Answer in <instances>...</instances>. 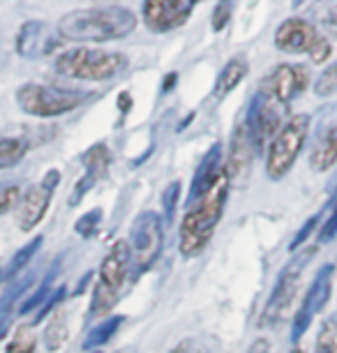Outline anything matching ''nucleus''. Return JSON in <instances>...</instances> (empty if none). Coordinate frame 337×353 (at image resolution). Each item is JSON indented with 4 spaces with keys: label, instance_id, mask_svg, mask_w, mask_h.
Listing matches in <instances>:
<instances>
[{
    "label": "nucleus",
    "instance_id": "obj_26",
    "mask_svg": "<svg viewBox=\"0 0 337 353\" xmlns=\"http://www.w3.org/2000/svg\"><path fill=\"white\" fill-rule=\"evenodd\" d=\"M35 351H37L35 330H32L30 325H19L3 353H35Z\"/></svg>",
    "mask_w": 337,
    "mask_h": 353
},
{
    "label": "nucleus",
    "instance_id": "obj_21",
    "mask_svg": "<svg viewBox=\"0 0 337 353\" xmlns=\"http://www.w3.org/2000/svg\"><path fill=\"white\" fill-rule=\"evenodd\" d=\"M68 337H70V325H68V312L65 310H58L54 316L49 319L46 323V330H44V344H46V351H61L65 344H68Z\"/></svg>",
    "mask_w": 337,
    "mask_h": 353
},
{
    "label": "nucleus",
    "instance_id": "obj_5",
    "mask_svg": "<svg viewBox=\"0 0 337 353\" xmlns=\"http://www.w3.org/2000/svg\"><path fill=\"white\" fill-rule=\"evenodd\" d=\"M309 123H312V118L307 113L292 116L270 141L266 155V173L270 181H282L298 162L309 134Z\"/></svg>",
    "mask_w": 337,
    "mask_h": 353
},
{
    "label": "nucleus",
    "instance_id": "obj_4",
    "mask_svg": "<svg viewBox=\"0 0 337 353\" xmlns=\"http://www.w3.org/2000/svg\"><path fill=\"white\" fill-rule=\"evenodd\" d=\"M134 263L132 256V248L127 241L114 243V248L109 250V254L104 256L100 265V282L92 293V316H107L111 307L116 305L118 296H121L125 282H127L130 268Z\"/></svg>",
    "mask_w": 337,
    "mask_h": 353
},
{
    "label": "nucleus",
    "instance_id": "obj_40",
    "mask_svg": "<svg viewBox=\"0 0 337 353\" xmlns=\"http://www.w3.org/2000/svg\"><path fill=\"white\" fill-rule=\"evenodd\" d=\"M10 325H12V312H0V339L8 335Z\"/></svg>",
    "mask_w": 337,
    "mask_h": 353
},
{
    "label": "nucleus",
    "instance_id": "obj_29",
    "mask_svg": "<svg viewBox=\"0 0 337 353\" xmlns=\"http://www.w3.org/2000/svg\"><path fill=\"white\" fill-rule=\"evenodd\" d=\"M100 224H102V210L100 208H92L90 212H85V215H81V217L76 219L74 231L81 238H85V241H88V238H92L97 233Z\"/></svg>",
    "mask_w": 337,
    "mask_h": 353
},
{
    "label": "nucleus",
    "instance_id": "obj_36",
    "mask_svg": "<svg viewBox=\"0 0 337 353\" xmlns=\"http://www.w3.org/2000/svg\"><path fill=\"white\" fill-rule=\"evenodd\" d=\"M337 236V196L333 199V208H330L328 219L323 222L319 231V243H330Z\"/></svg>",
    "mask_w": 337,
    "mask_h": 353
},
{
    "label": "nucleus",
    "instance_id": "obj_2",
    "mask_svg": "<svg viewBox=\"0 0 337 353\" xmlns=\"http://www.w3.org/2000/svg\"><path fill=\"white\" fill-rule=\"evenodd\" d=\"M229 178L224 176L206 196L199 199L196 205L192 208L187 215L183 217L181 224V254L185 259H194L199 256L203 250L208 248V243L213 241V233L217 229V224L222 222L224 208H227V199H229Z\"/></svg>",
    "mask_w": 337,
    "mask_h": 353
},
{
    "label": "nucleus",
    "instance_id": "obj_31",
    "mask_svg": "<svg viewBox=\"0 0 337 353\" xmlns=\"http://www.w3.org/2000/svg\"><path fill=\"white\" fill-rule=\"evenodd\" d=\"M234 8H236V0H217L213 17H210V23H213V30L220 32L229 26L231 17H234Z\"/></svg>",
    "mask_w": 337,
    "mask_h": 353
},
{
    "label": "nucleus",
    "instance_id": "obj_28",
    "mask_svg": "<svg viewBox=\"0 0 337 353\" xmlns=\"http://www.w3.org/2000/svg\"><path fill=\"white\" fill-rule=\"evenodd\" d=\"M32 284V275H17V282L10 284V289L3 293V298H0V312H12V307L17 305V298L23 296V291L28 289Z\"/></svg>",
    "mask_w": 337,
    "mask_h": 353
},
{
    "label": "nucleus",
    "instance_id": "obj_41",
    "mask_svg": "<svg viewBox=\"0 0 337 353\" xmlns=\"http://www.w3.org/2000/svg\"><path fill=\"white\" fill-rule=\"evenodd\" d=\"M178 81V74L176 72H171V74H167V79L162 81V92H169L171 88H174V83Z\"/></svg>",
    "mask_w": 337,
    "mask_h": 353
},
{
    "label": "nucleus",
    "instance_id": "obj_42",
    "mask_svg": "<svg viewBox=\"0 0 337 353\" xmlns=\"http://www.w3.org/2000/svg\"><path fill=\"white\" fill-rule=\"evenodd\" d=\"M130 106H132V97L127 95V92H123L121 95V111H130Z\"/></svg>",
    "mask_w": 337,
    "mask_h": 353
},
{
    "label": "nucleus",
    "instance_id": "obj_10",
    "mask_svg": "<svg viewBox=\"0 0 337 353\" xmlns=\"http://www.w3.org/2000/svg\"><path fill=\"white\" fill-rule=\"evenodd\" d=\"M58 185H61V171L51 169L44 173L42 181L21 194V201H19V210H17V224L23 233L35 231V226L44 219Z\"/></svg>",
    "mask_w": 337,
    "mask_h": 353
},
{
    "label": "nucleus",
    "instance_id": "obj_24",
    "mask_svg": "<svg viewBox=\"0 0 337 353\" xmlns=\"http://www.w3.org/2000/svg\"><path fill=\"white\" fill-rule=\"evenodd\" d=\"M28 152V141L21 137H5L0 139V169H10L19 164Z\"/></svg>",
    "mask_w": 337,
    "mask_h": 353
},
{
    "label": "nucleus",
    "instance_id": "obj_22",
    "mask_svg": "<svg viewBox=\"0 0 337 353\" xmlns=\"http://www.w3.org/2000/svg\"><path fill=\"white\" fill-rule=\"evenodd\" d=\"M123 321H125V316H109V319H104L102 323L92 325L90 332L85 335L83 351H92V349H100V346L109 344V339L116 335Z\"/></svg>",
    "mask_w": 337,
    "mask_h": 353
},
{
    "label": "nucleus",
    "instance_id": "obj_37",
    "mask_svg": "<svg viewBox=\"0 0 337 353\" xmlns=\"http://www.w3.org/2000/svg\"><path fill=\"white\" fill-rule=\"evenodd\" d=\"M321 26H323V30H326L330 37L337 39V5H333V8L326 10V14L321 17Z\"/></svg>",
    "mask_w": 337,
    "mask_h": 353
},
{
    "label": "nucleus",
    "instance_id": "obj_18",
    "mask_svg": "<svg viewBox=\"0 0 337 353\" xmlns=\"http://www.w3.org/2000/svg\"><path fill=\"white\" fill-rule=\"evenodd\" d=\"M337 164V118L319 132L309 152V166L316 173L330 171Z\"/></svg>",
    "mask_w": 337,
    "mask_h": 353
},
{
    "label": "nucleus",
    "instance_id": "obj_6",
    "mask_svg": "<svg viewBox=\"0 0 337 353\" xmlns=\"http://www.w3.org/2000/svg\"><path fill=\"white\" fill-rule=\"evenodd\" d=\"M314 254H316V248H307V250H303V254L294 256L292 263L284 265V270L280 272V277H277L275 289L270 293L266 307H263V314L259 321L261 328H275V325H280L284 319H287L296 296H298L303 270H305V265L314 259Z\"/></svg>",
    "mask_w": 337,
    "mask_h": 353
},
{
    "label": "nucleus",
    "instance_id": "obj_11",
    "mask_svg": "<svg viewBox=\"0 0 337 353\" xmlns=\"http://www.w3.org/2000/svg\"><path fill=\"white\" fill-rule=\"evenodd\" d=\"M333 279H335V265L328 263L316 272L312 286L307 289L305 298H303V305L298 307L294 316V325H292V342L298 344L300 337L305 335L307 328L312 325L314 316L326 307L330 296H333Z\"/></svg>",
    "mask_w": 337,
    "mask_h": 353
},
{
    "label": "nucleus",
    "instance_id": "obj_25",
    "mask_svg": "<svg viewBox=\"0 0 337 353\" xmlns=\"http://www.w3.org/2000/svg\"><path fill=\"white\" fill-rule=\"evenodd\" d=\"M42 248V236H37L35 241H30V243H25L21 250L17 252L14 256L10 259V263L5 265V277H17V275H21V272L28 268V263H30V259L37 254V250Z\"/></svg>",
    "mask_w": 337,
    "mask_h": 353
},
{
    "label": "nucleus",
    "instance_id": "obj_23",
    "mask_svg": "<svg viewBox=\"0 0 337 353\" xmlns=\"http://www.w3.org/2000/svg\"><path fill=\"white\" fill-rule=\"evenodd\" d=\"M81 162L85 166V173L95 176L97 181H102L104 176L109 173V166H111V152L104 143H95L92 148H88L83 152Z\"/></svg>",
    "mask_w": 337,
    "mask_h": 353
},
{
    "label": "nucleus",
    "instance_id": "obj_34",
    "mask_svg": "<svg viewBox=\"0 0 337 353\" xmlns=\"http://www.w3.org/2000/svg\"><path fill=\"white\" fill-rule=\"evenodd\" d=\"M19 201H21V190L17 185H0V215L10 212Z\"/></svg>",
    "mask_w": 337,
    "mask_h": 353
},
{
    "label": "nucleus",
    "instance_id": "obj_32",
    "mask_svg": "<svg viewBox=\"0 0 337 353\" xmlns=\"http://www.w3.org/2000/svg\"><path fill=\"white\" fill-rule=\"evenodd\" d=\"M178 203H181V183L174 181L162 192V208H164V219H167V222L174 219Z\"/></svg>",
    "mask_w": 337,
    "mask_h": 353
},
{
    "label": "nucleus",
    "instance_id": "obj_43",
    "mask_svg": "<svg viewBox=\"0 0 337 353\" xmlns=\"http://www.w3.org/2000/svg\"><path fill=\"white\" fill-rule=\"evenodd\" d=\"M292 353H305V351H303L300 346H294V349H292Z\"/></svg>",
    "mask_w": 337,
    "mask_h": 353
},
{
    "label": "nucleus",
    "instance_id": "obj_45",
    "mask_svg": "<svg viewBox=\"0 0 337 353\" xmlns=\"http://www.w3.org/2000/svg\"><path fill=\"white\" fill-rule=\"evenodd\" d=\"M194 3H201V0H194Z\"/></svg>",
    "mask_w": 337,
    "mask_h": 353
},
{
    "label": "nucleus",
    "instance_id": "obj_13",
    "mask_svg": "<svg viewBox=\"0 0 337 353\" xmlns=\"http://www.w3.org/2000/svg\"><path fill=\"white\" fill-rule=\"evenodd\" d=\"M194 0H143V23L153 32H171L187 23L194 10Z\"/></svg>",
    "mask_w": 337,
    "mask_h": 353
},
{
    "label": "nucleus",
    "instance_id": "obj_15",
    "mask_svg": "<svg viewBox=\"0 0 337 353\" xmlns=\"http://www.w3.org/2000/svg\"><path fill=\"white\" fill-rule=\"evenodd\" d=\"M256 155H259V150H256V143H254L252 134H249L245 118H243V121L234 128L231 145H229V159L224 162L229 183H238V185L245 183Z\"/></svg>",
    "mask_w": 337,
    "mask_h": 353
},
{
    "label": "nucleus",
    "instance_id": "obj_39",
    "mask_svg": "<svg viewBox=\"0 0 337 353\" xmlns=\"http://www.w3.org/2000/svg\"><path fill=\"white\" fill-rule=\"evenodd\" d=\"M171 353H206L201 346H196L194 342H181Z\"/></svg>",
    "mask_w": 337,
    "mask_h": 353
},
{
    "label": "nucleus",
    "instance_id": "obj_9",
    "mask_svg": "<svg viewBox=\"0 0 337 353\" xmlns=\"http://www.w3.org/2000/svg\"><path fill=\"white\" fill-rule=\"evenodd\" d=\"M284 109L287 106L280 104L277 99H273L270 95H266L263 90H259L252 99L245 116V123L249 128V134H252L256 150H263L266 143L270 145V141L275 139V134L280 132V128L287 121H284Z\"/></svg>",
    "mask_w": 337,
    "mask_h": 353
},
{
    "label": "nucleus",
    "instance_id": "obj_38",
    "mask_svg": "<svg viewBox=\"0 0 337 353\" xmlns=\"http://www.w3.org/2000/svg\"><path fill=\"white\" fill-rule=\"evenodd\" d=\"M247 353H273V349H270V342L266 337H256Z\"/></svg>",
    "mask_w": 337,
    "mask_h": 353
},
{
    "label": "nucleus",
    "instance_id": "obj_14",
    "mask_svg": "<svg viewBox=\"0 0 337 353\" xmlns=\"http://www.w3.org/2000/svg\"><path fill=\"white\" fill-rule=\"evenodd\" d=\"M307 70L303 65H294V63H282L270 72V74L261 81V88L266 95L277 99L280 104L289 106L296 97L303 95L307 88Z\"/></svg>",
    "mask_w": 337,
    "mask_h": 353
},
{
    "label": "nucleus",
    "instance_id": "obj_27",
    "mask_svg": "<svg viewBox=\"0 0 337 353\" xmlns=\"http://www.w3.org/2000/svg\"><path fill=\"white\" fill-rule=\"evenodd\" d=\"M312 353H337V316H328L321 323Z\"/></svg>",
    "mask_w": 337,
    "mask_h": 353
},
{
    "label": "nucleus",
    "instance_id": "obj_3",
    "mask_svg": "<svg viewBox=\"0 0 337 353\" xmlns=\"http://www.w3.org/2000/svg\"><path fill=\"white\" fill-rule=\"evenodd\" d=\"M127 68L123 53L100 49H70L56 58V72L79 81H109Z\"/></svg>",
    "mask_w": 337,
    "mask_h": 353
},
{
    "label": "nucleus",
    "instance_id": "obj_16",
    "mask_svg": "<svg viewBox=\"0 0 337 353\" xmlns=\"http://www.w3.org/2000/svg\"><path fill=\"white\" fill-rule=\"evenodd\" d=\"M224 176H227V169H224V159H222V145L213 143L206 150V155L201 157L199 169H196L194 178H192L187 203H196L199 199L206 196Z\"/></svg>",
    "mask_w": 337,
    "mask_h": 353
},
{
    "label": "nucleus",
    "instance_id": "obj_44",
    "mask_svg": "<svg viewBox=\"0 0 337 353\" xmlns=\"http://www.w3.org/2000/svg\"><path fill=\"white\" fill-rule=\"evenodd\" d=\"M5 277V268H0V279H3Z\"/></svg>",
    "mask_w": 337,
    "mask_h": 353
},
{
    "label": "nucleus",
    "instance_id": "obj_33",
    "mask_svg": "<svg viewBox=\"0 0 337 353\" xmlns=\"http://www.w3.org/2000/svg\"><path fill=\"white\" fill-rule=\"evenodd\" d=\"M319 219H321V212H316V215H312L305 224L300 226L298 233L294 236L292 245H289V252H298V250L303 248V245H305V241L316 231V226H319Z\"/></svg>",
    "mask_w": 337,
    "mask_h": 353
},
{
    "label": "nucleus",
    "instance_id": "obj_20",
    "mask_svg": "<svg viewBox=\"0 0 337 353\" xmlns=\"http://www.w3.org/2000/svg\"><path fill=\"white\" fill-rule=\"evenodd\" d=\"M58 270H61V261H56V265L51 268L49 272H46V277L39 282V286L35 289V293H32L30 298H25V301L21 303V307H19V314L25 316V314H30V312H35L39 310L42 305H46V301L51 298V293H54V282H56V277H58Z\"/></svg>",
    "mask_w": 337,
    "mask_h": 353
},
{
    "label": "nucleus",
    "instance_id": "obj_30",
    "mask_svg": "<svg viewBox=\"0 0 337 353\" xmlns=\"http://www.w3.org/2000/svg\"><path fill=\"white\" fill-rule=\"evenodd\" d=\"M314 92L319 97H330L337 92V61L321 72V77L316 79V83H314Z\"/></svg>",
    "mask_w": 337,
    "mask_h": 353
},
{
    "label": "nucleus",
    "instance_id": "obj_19",
    "mask_svg": "<svg viewBox=\"0 0 337 353\" xmlns=\"http://www.w3.org/2000/svg\"><path fill=\"white\" fill-rule=\"evenodd\" d=\"M247 72H249V65H247L245 58L243 56L231 58V61L222 68L220 77H217L215 88H213V97L224 99L231 90H236L238 83H243V79L247 77Z\"/></svg>",
    "mask_w": 337,
    "mask_h": 353
},
{
    "label": "nucleus",
    "instance_id": "obj_17",
    "mask_svg": "<svg viewBox=\"0 0 337 353\" xmlns=\"http://www.w3.org/2000/svg\"><path fill=\"white\" fill-rule=\"evenodd\" d=\"M321 32L314 28L312 23L305 19L292 17L287 21L280 23V28L275 30V46L284 53H309Z\"/></svg>",
    "mask_w": 337,
    "mask_h": 353
},
{
    "label": "nucleus",
    "instance_id": "obj_35",
    "mask_svg": "<svg viewBox=\"0 0 337 353\" xmlns=\"http://www.w3.org/2000/svg\"><path fill=\"white\" fill-rule=\"evenodd\" d=\"M330 53H333V46H330V39L326 35H319L316 37V42L312 46V51H309V58H312V63L316 65H323L330 58Z\"/></svg>",
    "mask_w": 337,
    "mask_h": 353
},
{
    "label": "nucleus",
    "instance_id": "obj_1",
    "mask_svg": "<svg viewBox=\"0 0 337 353\" xmlns=\"http://www.w3.org/2000/svg\"><path fill=\"white\" fill-rule=\"evenodd\" d=\"M134 28V12L121 5L74 10L58 21V30L68 42H114L132 35Z\"/></svg>",
    "mask_w": 337,
    "mask_h": 353
},
{
    "label": "nucleus",
    "instance_id": "obj_12",
    "mask_svg": "<svg viewBox=\"0 0 337 353\" xmlns=\"http://www.w3.org/2000/svg\"><path fill=\"white\" fill-rule=\"evenodd\" d=\"M65 42L58 26H51L46 21H25L17 32L14 39V49L21 58H28V61H39V58H46L51 53H56L61 49V44Z\"/></svg>",
    "mask_w": 337,
    "mask_h": 353
},
{
    "label": "nucleus",
    "instance_id": "obj_8",
    "mask_svg": "<svg viewBox=\"0 0 337 353\" xmlns=\"http://www.w3.org/2000/svg\"><path fill=\"white\" fill-rule=\"evenodd\" d=\"M162 217L155 212H141L130 231V248L132 256H134V268L136 272H146L150 265L157 261L162 252Z\"/></svg>",
    "mask_w": 337,
    "mask_h": 353
},
{
    "label": "nucleus",
    "instance_id": "obj_7",
    "mask_svg": "<svg viewBox=\"0 0 337 353\" xmlns=\"http://www.w3.org/2000/svg\"><path fill=\"white\" fill-rule=\"evenodd\" d=\"M85 97H88L85 92L54 88V85H44V83H23L17 90L19 109L35 118L65 116V113L74 111L79 104H83Z\"/></svg>",
    "mask_w": 337,
    "mask_h": 353
}]
</instances>
